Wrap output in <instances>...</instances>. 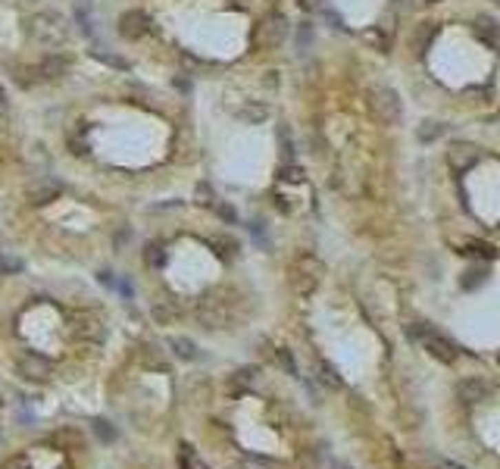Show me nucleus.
<instances>
[{"label": "nucleus", "instance_id": "6ab92c4d", "mask_svg": "<svg viewBox=\"0 0 500 469\" xmlns=\"http://www.w3.org/2000/svg\"><path fill=\"white\" fill-rule=\"evenodd\" d=\"M363 41L372 44V48H379L382 54H388V50H391V41L385 38V32H382V28H366V32H363Z\"/></svg>", "mask_w": 500, "mask_h": 469}, {"label": "nucleus", "instance_id": "423d86ee", "mask_svg": "<svg viewBox=\"0 0 500 469\" xmlns=\"http://www.w3.org/2000/svg\"><path fill=\"white\" fill-rule=\"evenodd\" d=\"M150 28H154V19H150L144 10H129V13L119 16V34H122V38H129V41L144 38Z\"/></svg>", "mask_w": 500, "mask_h": 469}, {"label": "nucleus", "instance_id": "473e14b6", "mask_svg": "<svg viewBox=\"0 0 500 469\" xmlns=\"http://www.w3.org/2000/svg\"><path fill=\"white\" fill-rule=\"evenodd\" d=\"M213 207H216V213H219L222 219H229V222H235V219H238V216H235V210H231L229 204H213Z\"/></svg>", "mask_w": 500, "mask_h": 469}, {"label": "nucleus", "instance_id": "72a5a7b5", "mask_svg": "<svg viewBox=\"0 0 500 469\" xmlns=\"http://www.w3.org/2000/svg\"><path fill=\"white\" fill-rule=\"evenodd\" d=\"M3 469H32V466H28V463L22 460V457H16V460H10V463H7V466H3Z\"/></svg>", "mask_w": 500, "mask_h": 469}, {"label": "nucleus", "instance_id": "1a4fd4ad", "mask_svg": "<svg viewBox=\"0 0 500 469\" xmlns=\"http://www.w3.org/2000/svg\"><path fill=\"white\" fill-rule=\"evenodd\" d=\"M447 163H450L457 172L469 169V166L479 163V147H472V144H453V147L447 150Z\"/></svg>", "mask_w": 500, "mask_h": 469}, {"label": "nucleus", "instance_id": "dca6fc26", "mask_svg": "<svg viewBox=\"0 0 500 469\" xmlns=\"http://www.w3.org/2000/svg\"><path fill=\"white\" fill-rule=\"evenodd\" d=\"M169 347H172V354H176L178 360H194L197 357V347H194V341L191 338H172Z\"/></svg>", "mask_w": 500, "mask_h": 469}, {"label": "nucleus", "instance_id": "f3484780", "mask_svg": "<svg viewBox=\"0 0 500 469\" xmlns=\"http://www.w3.org/2000/svg\"><path fill=\"white\" fill-rule=\"evenodd\" d=\"M319 382H322V385H329V388H335V391H338V388H344V382H341V375H338V369L331 366V363H319Z\"/></svg>", "mask_w": 500, "mask_h": 469}, {"label": "nucleus", "instance_id": "2f4dec72", "mask_svg": "<svg viewBox=\"0 0 500 469\" xmlns=\"http://www.w3.org/2000/svg\"><path fill=\"white\" fill-rule=\"evenodd\" d=\"M426 25H428V28H419V34H416V48H422V41H426V44L432 41V34H435V25H432V22H426Z\"/></svg>", "mask_w": 500, "mask_h": 469}, {"label": "nucleus", "instance_id": "6e6552de", "mask_svg": "<svg viewBox=\"0 0 500 469\" xmlns=\"http://www.w3.org/2000/svg\"><path fill=\"white\" fill-rule=\"evenodd\" d=\"M60 194H63V185L56 182V178H44V182L32 185V188L25 191V200L32 207H44V204H50V200H56Z\"/></svg>", "mask_w": 500, "mask_h": 469}, {"label": "nucleus", "instance_id": "f03ea898", "mask_svg": "<svg viewBox=\"0 0 500 469\" xmlns=\"http://www.w3.org/2000/svg\"><path fill=\"white\" fill-rule=\"evenodd\" d=\"M322 272H325V266L319 263L316 257H300L298 263L291 266V288H294V294L310 298V294L316 291L319 275H322Z\"/></svg>", "mask_w": 500, "mask_h": 469}, {"label": "nucleus", "instance_id": "bb28decb", "mask_svg": "<svg viewBox=\"0 0 500 469\" xmlns=\"http://www.w3.org/2000/svg\"><path fill=\"white\" fill-rule=\"evenodd\" d=\"M278 138H282V154L284 156L294 154V141H291V129H288V125H278Z\"/></svg>", "mask_w": 500, "mask_h": 469}, {"label": "nucleus", "instance_id": "aec40b11", "mask_svg": "<svg viewBox=\"0 0 500 469\" xmlns=\"http://www.w3.org/2000/svg\"><path fill=\"white\" fill-rule=\"evenodd\" d=\"M16 82H19L22 88H32V85L44 82V79H41L38 66H25V69H19V72H16Z\"/></svg>", "mask_w": 500, "mask_h": 469}, {"label": "nucleus", "instance_id": "e433bc0d", "mask_svg": "<svg viewBox=\"0 0 500 469\" xmlns=\"http://www.w3.org/2000/svg\"><path fill=\"white\" fill-rule=\"evenodd\" d=\"M3 103H7V94H3V88H0V107H3Z\"/></svg>", "mask_w": 500, "mask_h": 469}, {"label": "nucleus", "instance_id": "f704fd0d", "mask_svg": "<svg viewBox=\"0 0 500 469\" xmlns=\"http://www.w3.org/2000/svg\"><path fill=\"white\" fill-rule=\"evenodd\" d=\"M300 3H304V10H319L316 0H300Z\"/></svg>", "mask_w": 500, "mask_h": 469}, {"label": "nucleus", "instance_id": "c85d7f7f", "mask_svg": "<svg viewBox=\"0 0 500 469\" xmlns=\"http://www.w3.org/2000/svg\"><path fill=\"white\" fill-rule=\"evenodd\" d=\"M282 178L284 182H291V185H298V182H304V169H298V166H284Z\"/></svg>", "mask_w": 500, "mask_h": 469}, {"label": "nucleus", "instance_id": "a211bd4d", "mask_svg": "<svg viewBox=\"0 0 500 469\" xmlns=\"http://www.w3.org/2000/svg\"><path fill=\"white\" fill-rule=\"evenodd\" d=\"M441 135H444V125H441V123H422L419 129H416V138H419L422 144H432V141H438Z\"/></svg>", "mask_w": 500, "mask_h": 469}, {"label": "nucleus", "instance_id": "2eb2a0df", "mask_svg": "<svg viewBox=\"0 0 500 469\" xmlns=\"http://www.w3.org/2000/svg\"><path fill=\"white\" fill-rule=\"evenodd\" d=\"M488 282V269L485 266H479V269H466L460 279V288L463 291H472V288H481Z\"/></svg>", "mask_w": 500, "mask_h": 469}, {"label": "nucleus", "instance_id": "a878e982", "mask_svg": "<svg viewBox=\"0 0 500 469\" xmlns=\"http://www.w3.org/2000/svg\"><path fill=\"white\" fill-rule=\"evenodd\" d=\"M244 469H282V466L272 460H263V457H247V460H244Z\"/></svg>", "mask_w": 500, "mask_h": 469}, {"label": "nucleus", "instance_id": "7c9ffc66", "mask_svg": "<svg viewBox=\"0 0 500 469\" xmlns=\"http://www.w3.org/2000/svg\"><path fill=\"white\" fill-rule=\"evenodd\" d=\"M275 357H278V363H282V366L288 369V375H294V373H298V369H294V360H291V354H288V351H282V347H278V351H275Z\"/></svg>", "mask_w": 500, "mask_h": 469}, {"label": "nucleus", "instance_id": "412c9836", "mask_svg": "<svg viewBox=\"0 0 500 469\" xmlns=\"http://www.w3.org/2000/svg\"><path fill=\"white\" fill-rule=\"evenodd\" d=\"M22 260L19 257H10V253H0V275H16V272H22Z\"/></svg>", "mask_w": 500, "mask_h": 469}, {"label": "nucleus", "instance_id": "f257e3e1", "mask_svg": "<svg viewBox=\"0 0 500 469\" xmlns=\"http://www.w3.org/2000/svg\"><path fill=\"white\" fill-rule=\"evenodd\" d=\"M410 338L416 341L422 351H428L435 360H441V363H453V360H457V344H453L447 335L435 332L432 326H410Z\"/></svg>", "mask_w": 500, "mask_h": 469}, {"label": "nucleus", "instance_id": "39448f33", "mask_svg": "<svg viewBox=\"0 0 500 469\" xmlns=\"http://www.w3.org/2000/svg\"><path fill=\"white\" fill-rule=\"evenodd\" d=\"M32 38L41 44H60L66 38V22L56 13H38L32 19Z\"/></svg>", "mask_w": 500, "mask_h": 469}, {"label": "nucleus", "instance_id": "c756f323", "mask_svg": "<svg viewBox=\"0 0 500 469\" xmlns=\"http://www.w3.org/2000/svg\"><path fill=\"white\" fill-rule=\"evenodd\" d=\"M197 204L213 207V191H210V185H197Z\"/></svg>", "mask_w": 500, "mask_h": 469}, {"label": "nucleus", "instance_id": "b1692460", "mask_svg": "<svg viewBox=\"0 0 500 469\" xmlns=\"http://www.w3.org/2000/svg\"><path fill=\"white\" fill-rule=\"evenodd\" d=\"M144 263H147V266H163V263H166L163 247L160 244H147V247H144Z\"/></svg>", "mask_w": 500, "mask_h": 469}, {"label": "nucleus", "instance_id": "20e7f679", "mask_svg": "<svg viewBox=\"0 0 500 469\" xmlns=\"http://www.w3.org/2000/svg\"><path fill=\"white\" fill-rule=\"evenodd\" d=\"M284 34H288V22H284L282 13H272L253 28V48L257 50H272L284 41Z\"/></svg>", "mask_w": 500, "mask_h": 469}, {"label": "nucleus", "instance_id": "f8f14e48", "mask_svg": "<svg viewBox=\"0 0 500 469\" xmlns=\"http://www.w3.org/2000/svg\"><path fill=\"white\" fill-rule=\"evenodd\" d=\"M472 32H475V38H479V41L488 44V48H497V22H494L491 16H479V19H475V25H472Z\"/></svg>", "mask_w": 500, "mask_h": 469}, {"label": "nucleus", "instance_id": "4be33fe9", "mask_svg": "<svg viewBox=\"0 0 500 469\" xmlns=\"http://www.w3.org/2000/svg\"><path fill=\"white\" fill-rule=\"evenodd\" d=\"M266 116H269V110H266L263 103H253V107H244L241 110V119H244V123H263Z\"/></svg>", "mask_w": 500, "mask_h": 469}, {"label": "nucleus", "instance_id": "cd10ccee", "mask_svg": "<svg viewBox=\"0 0 500 469\" xmlns=\"http://www.w3.org/2000/svg\"><path fill=\"white\" fill-rule=\"evenodd\" d=\"M182 463H185V469H203V463L194 460V450L188 444H182Z\"/></svg>", "mask_w": 500, "mask_h": 469}, {"label": "nucleus", "instance_id": "ddd939ff", "mask_svg": "<svg viewBox=\"0 0 500 469\" xmlns=\"http://www.w3.org/2000/svg\"><path fill=\"white\" fill-rule=\"evenodd\" d=\"M75 335H79V338H91V341H103L107 338V329H103L101 322L81 320V322H75Z\"/></svg>", "mask_w": 500, "mask_h": 469}, {"label": "nucleus", "instance_id": "9d476101", "mask_svg": "<svg viewBox=\"0 0 500 469\" xmlns=\"http://www.w3.org/2000/svg\"><path fill=\"white\" fill-rule=\"evenodd\" d=\"M38 72H41L44 82H56V79H63V75L69 72V60L66 56H60V54H50L48 60L38 63Z\"/></svg>", "mask_w": 500, "mask_h": 469}, {"label": "nucleus", "instance_id": "5701e85b", "mask_svg": "<svg viewBox=\"0 0 500 469\" xmlns=\"http://www.w3.org/2000/svg\"><path fill=\"white\" fill-rule=\"evenodd\" d=\"M94 435L101 438L103 444H113V441H116V428L110 426L107 419H97V422H94Z\"/></svg>", "mask_w": 500, "mask_h": 469}, {"label": "nucleus", "instance_id": "9b49d317", "mask_svg": "<svg viewBox=\"0 0 500 469\" xmlns=\"http://www.w3.org/2000/svg\"><path fill=\"white\" fill-rule=\"evenodd\" d=\"M488 395H491V388H488L481 379H466V382L460 385V401H463V404L488 401Z\"/></svg>", "mask_w": 500, "mask_h": 469}, {"label": "nucleus", "instance_id": "7ed1b4c3", "mask_svg": "<svg viewBox=\"0 0 500 469\" xmlns=\"http://www.w3.org/2000/svg\"><path fill=\"white\" fill-rule=\"evenodd\" d=\"M369 110L372 116L379 119L382 125H397L404 119V107H400V97L391 88H375L369 91Z\"/></svg>", "mask_w": 500, "mask_h": 469}, {"label": "nucleus", "instance_id": "4c0bfd02", "mask_svg": "<svg viewBox=\"0 0 500 469\" xmlns=\"http://www.w3.org/2000/svg\"><path fill=\"white\" fill-rule=\"evenodd\" d=\"M447 469H463V466H460V463H447Z\"/></svg>", "mask_w": 500, "mask_h": 469}, {"label": "nucleus", "instance_id": "0eeeda50", "mask_svg": "<svg viewBox=\"0 0 500 469\" xmlns=\"http://www.w3.org/2000/svg\"><path fill=\"white\" fill-rule=\"evenodd\" d=\"M16 369H19V375H22V379H28V382H48L50 373H54L50 360H44L41 354H32V351L16 360Z\"/></svg>", "mask_w": 500, "mask_h": 469}, {"label": "nucleus", "instance_id": "58836bf2", "mask_svg": "<svg viewBox=\"0 0 500 469\" xmlns=\"http://www.w3.org/2000/svg\"><path fill=\"white\" fill-rule=\"evenodd\" d=\"M235 3H238V0H235Z\"/></svg>", "mask_w": 500, "mask_h": 469}, {"label": "nucleus", "instance_id": "393cba45", "mask_svg": "<svg viewBox=\"0 0 500 469\" xmlns=\"http://www.w3.org/2000/svg\"><path fill=\"white\" fill-rule=\"evenodd\" d=\"M463 253H479V257H485V260H494V257H497V247L485 244V241H479V244H469Z\"/></svg>", "mask_w": 500, "mask_h": 469}, {"label": "nucleus", "instance_id": "c9c22d12", "mask_svg": "<svg viewBox=\"0 0 500 469\" xmlns=\"http://www.w3.org/2000/svg\"><path fill=\"white\" fill-rule=\"evenodd\" d=\"M329 469H353V466H347V463H331Z\"/></svg>", "mask_w": 500, "mask_h": 469}, {"label": "nucleus", "instance_id": "4468645a", "mask_svg": "<svg viewBox=\"0 0 500 469\" xmlns=\"http://www.w3.org/2000/svg\"><path fill=\"white\" fill-rule=\"evenodd\" d=\"M91 56H94L97 63H103V66H110V69H129V63L122 60L119 54H113L110 48H94L91 50Z\"/></svg>", "mask_w": 500, "mask_h": 469}]
</instances>
